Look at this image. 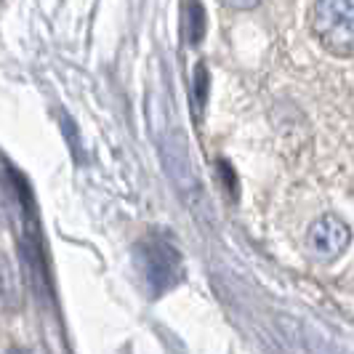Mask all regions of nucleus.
<instances>
[{"instance_id":"obj_1","label":"nucleus","mask_w":354,"mask_h":354,"mask_svg":"<svg viewBox=\"0 0 354 354\" xmlns=\"http://www.w3.org/2000/svg\"><path fill=\"white\" fill-rule=\"evenodd\" d=\"M312 27L325 48L336 53L354 51V0H317Z\"/></svg>"},{"instance_id":"obj_2","label":"nucleus","mask_w":354,"mask_h":354,"mask_svg":"<svg viewBox=\"0 0 354 354\" xmlns=\"http://www.w3.org/2000/svg\"><path fill=\"white\" fill-rule=\"evenodd\" d=\"M139 264L155 293H165L181 280V256L162 237H149L139 245Z\"/></svg>"},{"instance_id":"obj_3","label":"nucleus","mask_w":354,"mask_h":354,"mask_svg":"<svg viewBox=\"0 0 354 354\" xmlns=\"http://www.w3.org/2000/svg\"><path fill=\"white\" fill-rule=\"evenodd\" d=\"M352 232L336 216H322L309 230V248L322 261H333L344 250L349 248Z\"/></svg>"},{"instance_id":"obj_4","label":"nucleus","mask_w":354,"mask_h":354,"mask_svg":"<svg viewBox=\"0 0 354 354\" xmlns=\"http://www.w3.org/2000/svg\"><path fill=\"white\" fill-rule=\"evenodd\" d=\"M21 301V288L17 280V269L8 256L0 253V312H14Z\"/></svg>"},{"instance_id":"obj_5","label":"nucleus","mask_w":354,"mask_h":354,"mask_svg":"<svg viewBox=\"0 0 354 354\" xmlns=\"http://www.w3.org/2000/svg\"><path fill=\"white\" fill-rule=\"evenodd\" d=\"M187 24H189V43H197L203 37V8L197 3H189V11H187Z\"/></svg>"},{"instance_id":"obj_6","label":"nucleus","mask_w":354,"mask_h":354,"mask_svg":"<svg viewBox=\"0 0 354 354\" xmlns=\"http://www.w3.org/2000/svg\"><path fill=\"white\" fill-rule=\"evenodd\" d=\"M230 8H253V6H259V0H224Z\"/></svg>"},{"instance_id":"obj_7","label":"nucleus","mask_w":354,"mask_h":354,"mask_svg":"<svg viewBox=\"0 0 354 354\" xmlns=\"http://www.w3.org/2000/svg\"><path fill=\"white\" fill-rule=\"evenodd\" d=\"M6 354H37V352H32V349H24V346H14V349H8Z\"/></svg>"}]
</instances>
